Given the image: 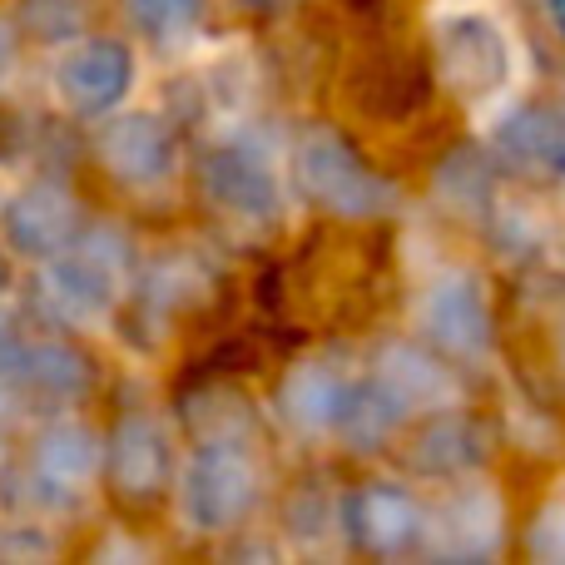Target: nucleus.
<instances>
[{
    "label": "nucleus",
    "instance_id": "nucleus-31",
    "mask_svg": "<svg viewBox=\"0 0 565 565\" xmlns=\"http://www.w3.org/2000/svg\"><path fill=\"white\" fill-rule=\"evenodd\" d=\"M244 6H254V10H268V6H282V0H244Z\"/></svg>",
    "mask_w": 565,
    "mask_h": 565
},
{
    "label": "nucleus",
    "instance_id": "nucleus-32",
    "mask_svg": "<svg viewBox=\"0 0 565 565\" xmlns=\"http://www.w3.org/2000/svg\"><path fill=\"white\" fill-rule=\"evenodd\" d=\"M0 288H6V258H0Z\"/></svg>",
    "mask_w": 565,
    "mask_h": 565
},
{
    "label": "nucleus",
    "instance_id": "nucleus-17",
    "mask_svg": "<svg viewBox=\"0 0 565 565\" xmlns=\"http://www.w3.org/2000/svg\"><path fill=\"white\" fill-rule=\"evenodd\" d=\"M481 457H487L481 431L471 427L467 417H441V422H431L417 437V447L407 451V467L422 471V477H461V471L477 467Z\"/></svg>",
    "mask_w": 565,
    "mask_h": 565
},
{
    "label": "nucleus",
    "instance_id": "nucleus-4",
    "mask_svg": "<svg viewBox=\"0 0 565 565\" xmlns=\"http://www.w3.org/2000/svg\"><path fill=\"white\" fill-rule=\"evenodd\" d=\"M174 457H169V437L154 417H119V427L109 431V451H105V477L115 487V497L149 507V501L164 497Z\"/></svg>",
    "mask_w": 565,
    "mask_h": 565
},
{
    "label": "nucleus",
    "instance_id": "nucleus-14",
    "mask_svg": "<svg viewBox=\"0 0 565 565\" xmlns=\"http://www.w3.org/2000/svg\"><path fill=\"white\" fill-rule=\"evenodd\" d=\"M278 407L298 431H328L342 422L348 382H342L332 367H322V362H302V367H292L288 377H282Z\"/></svg>",
    "mask_w": 565,
    "mask_h": 565
},
{
    "label": "nucleus",
    "instance_id": "nucleus-9",
    "mask_svg": "<svg viewBox=\"0 0 565 565\" xmlns=\"http://www.w3.org/2000/svg\"><path fill=\"white\" fill-rule=\"evenodd\" d=\"M342 507V536L362 551H402L412 536L422 531V511L417 501L402 487H387V481H372V487H358L338 501Z\"/></svg>",
    "mask_w": 565,
    "mask_h": 565
},
{
    "label": "nucleus",
    "instance_id": "nucleus-3",
    "mask_svg": "<svg viewBox=\"0 0 565 565\" xmlns=\"http://www.w3.org/2000/svg\"><path fill=\"white\" fill-rule=\"evenodd\" d=\"M431 95V65L412 50L372 45L352 60L348 70V99L362 119L372 125H397L412 119Z\"/></svg>",
    "mask_w": 565,
    "mask_h": 565
},
{
    "label": "nucleus",
    "instance_id": "nucleus-18",
    "mask_svg": "<svg viewBox=\"0 0 565 565\" xmlns=\"http://www.w3.org/2000/svg\"><path fill=\"white\" fill-rule=\"evenodd\" d=\"M497 149L521 169H565V125L546 109H521L497 129Z\"/></svg>",
    "mask_w": 565,
    "mask_h": 565
},
{
    "label": "nucleus",
    "instance_id": "nucleus-23",
    "mask_svg": "<svg viewBox=\"0 0 565 565\" xmlns=\"http://www.w3.org/2000/svg\"><path fill=\"white\" fill-rule=\"evenodd\" d=\"M258 367H264V352H258L254 338H224L218 348H209L194 362V372H184V387L214 382V377H238V372H258Z\"/></svg>",
    "mask_w": 565,
    "mask_h": 565
},
{
    "label": "nucleus",
    "instance_id": "nucleus-8",
    "mask_svg": "<svg viewBox=\"0 0 565 565\" xmlns=\"http://www.w3.org/2000/svg\"><path fill=\"white\" fill-rule=\"evenodd\" d=\"M55 85L75 115H109L135 85V55L119 40H89L65 55Z\"/></svg>",
    "mask_w": 565,
    "mask_h": 565
},
{
    "label": "nucleus",
    "instance_id": "nucleus-20",
    "mask_svg": "<svg viewBox=\"0 0 565 565\" xmlns=\"http://www.w3.org/2000/svg\"><path fill=\"white\" fill-rule=\"evenodd\" d=\"M382 377L407 397V407H441V402H451V392H457L447 372H441L422 348H407V342L382 352Z\"/></svg>",
    "mask_w": 565,
    "mask_h": 565
},
{
    "label": "nucleus",
    "instance_id": "nucleus-5",
    "mask_svg": "<svg viewBox=\"0 0 565 565\" xmlns=\"http://www.w3.org/2000/svg\"><path fill=\"white\" fill-rule=\"evenodd\" d=\"M99 159L105 169L129 189H159L179 169V139L164 119L154 115H125L105 125L99 135Z\"/></svg>",
    "mask_w": 565,
    "mask_h": 565
},
{
    "label": "nucleus",
    "instance_id": "nucleus-28",
    "mask_svg": "<svg viewBox=\"0 0 565 565\" xmlns=\"http://www.w3.org/2000/svg\"><path fill=\"white\" fill-rule=\"evenodd\" d=\"M10 65H15V25L0 15V79L10 75Z\"/></svg>",
    "mask_w": 565,
    "mask_h": 565
},
{
    "label": "nucleus",
    "instance_id": "nucleus-15",
    "mask_svg": "<svg viewBox=\"0 0 565 565\" xmlns=\"http://www.w3.org/2000/svg\"><path fill=\"white\" fill-rule=\"evenodd\" d=\"M402 417H407V397L387 377H377L362 382V387H348V407H342L338 431L348 437L352 451H377L402 427Z\"/></svg>",
    "mask_w": 565,
    "mask_h": 565
},
{
    "label": "nucleus",
    "instance_id": "nucleus-13",
    "mask_svg": "<svg viewBox=\"0 0 565 565\" xmlns=\"http://www.w3.org/2000/svg\"><path fill=\"white\" fill-rule=\"evenodd\" d=\"M497 536H501V507L481 487L457 491L431 516V541H437L441 556H487V551H497Z\"/></svg>",
    "mask_w": 565,
    "mask_h": 565
},
{
    "label": "nucleus",
    "instance_id": "nucleus-27",
    "mask_svg": "<svg viewBox=\"0 0 565 565\" xmlns=\"http://www.w3.org/2000/svg\"><path fill=\"white\" fill-rule=\"evenodd\" d=\"M20 145H25V125L10 109H0V159H15Z\"/></svg>",
    "mask_w": 565,
    "mask_h": 565
},
{
    "label": "nucleus",
    "instance_id": "nucleus-6",
    "mask_svg": "<svg viewBox=\"0 0 565 565\" xmlns=\"http://www.w3.org/2000/svg\"><path fill=\"white\" fill-rule=\"evenodd\" d=\"M437 60L447 85L461 95H491L511 70L507 35L487 15H451L437 30Z\"/></svg>",
    "mask_w": 565,
    "mask_h": 565
},
{
    "label": "nucleus",
    "instance_id": "nucleus-29",
    "mask_svg": "<svg viewBox=\"0 0 565 565\" xmlns=\"http://www.w3.org/2000/svg\"><path fill=\"white\" fill-rule=\"evenodd\" d=\"M382 6H387V0H348V10H352V15H362V20H367V15H377Z\"/></svg>",
    "mask_w": 565,
    "mask_h": 565
},
{
    "label": "nucleus",
    "instance_id": "nucleus-19",
    "mask_svg": "<svg viewBox=\"0 0 565 565\" xmlns=\"http://www.w3.org/2000/svg\"><path fill=\"white\" fill-rule=\"evenodd\" d=\"M15 377L25 382L30 392H40V397L75 402L89 392V377H95V372H89L85 352L65 348V342H35V348H25Z\"/></svg>",
    "mask_w": 565,
    "mask_h": 565
},
{
    "label": "nucleus",
    "instance_id": "nucleus-30",
    "mask_svg": "<svg viewBox=\"0 0 565 565\" xmlns=\"http://www.w3.org/2000/svg\"><path fill=\"white\" fill-rule=\"evenodd\" d=\"M551 15H556V25L565 30V0H551Z\"/></svg>",
    "mask_w": 565,
    "mask_h": 565
},
{
    "label": "nucleus",
    "instance_id": "nucleus-22",
    "mask_svg": "<svg viewBox=\"0 0 565 565\" xmlns=\"http://www.w3.org/2000/svg\"><path fill=\"white\" fill-rule=\"evenodd\" d=\"M125 10L149 40H179L204 20V0H125Z\"/></svg>",
    "mask_w": 565,
    "mask_h": 565
},
{
    "label": "nucleus",
    "instance_id": "nucleus-10",
    "mask_svg": "<svg viewBox=\"0 0 565 565\" xmlns=\"http://www.w3.org/2000/svg\"><path fill=\"white\" fill-rule=\"evenodd\" d=\"M422 322H427V338L441 342L447 352H457V358H477V352L491 342L487 298H481L477 278H467V274L441 278L437 288L427 292Z\"/></svg>",
    "mask_w": 565,
    "mask_h": 565
},
{
    "label": "nucleus",
    "instance_id": "nucleus-1",
    "mask_svg": "<svg viewBox=\"0 0 565 565\" xmlns=\"http://www.w3.org/2000/svg\"><path fill=\"white\" fill-rule=\"evenodd\" d=\"M298 189L338 218H372L397 199V189L372 174L338 129H308L298 139Z\"/></svg>",
    "mask_w": 565,
    "mask_h": 565
},
{
    "label": "nucleus",
    "instance_id": "nucleus-2",
    "mask_svg": "<svg viewBox=\"0 0 565 565\" xmlns=\"http://www.w3.org/2000/svg\"><path fill=\"white\" fill-rule=\"evenodd\" d=\"M258 467L238 441H204L184 467L179 507L194 531H228L254 511Z\"/></svg>",
    "mask_w": 565,
    "mask_h": 565
},
{
    "label": "nucleus",
    "instance_id": "nucleus-24",
    "mask_svg": "<svg viewBox=\"0 0 565 565\" xmlns=\"http://www.w3.org/2000/svg\"><path fill=\"white\" fill-rule=\"evenodd\" d=\"M437 189H441V194H447L457 209H477V204H487L491 179H487V169H481L477 154H451L447 164L437 169Z\"/></svg>",
    "mask_w": 565,
    "mask_h": 565
},
{
    "label": "nucleus",
    "instance_id": "nucleus-11",
    "mask_svg": "<svg viewBox=\"0 0 565 565\" xmlns=\"http://www.w3.org/2000/svg\"><path fill=\"white\" fill-rule=\"evenodd\" d=\"M79 228V204L70 189L60 184H35L6 209V234L20 254L30 258H55L60 248L75 244Z\"/></svg>",
    "mask_w": 565,
    "mask_h": 565
},
{
    "label": "nucleus",
    "instance_id": "nucleus-25",
    "mask_svg": "<svg viewBox=\"0 0 565 565\" xmlns=\"http://www.w3.org/2000/svg\"><path fill=\"white\" fill-rule=\"evenodd\" d=\"M531 551H536V556H551V561H565V501H556V507H546L536 516Z\"/></svg>",
    "mask_w": 565,
    "mask_h": 565
},
{
    "label": "nucleus",
    "instance_id": "nucleus-12",
    "mask_svg": "<svg viewBox=\"0 0 565 565\" xmlns=\"http://www.w3.org/2000/svg\"><path fill=\"white\" fill-rule=\"evenodd\" d=\"M40 298L60 322H99L115 308V268L99 264L95 254H70L55 258L40 278Z\"/></svg>",
    "mask_w": 565,
    "mask_h": 565
},
{
    "label": "nucleus",
    "instance_id": "nucleus-16",
    "mask_svg": "<svg viewBox=\"0 0 565 565\" xmlns=\"http://www.w3.org/2000/svg\"><path fill=\"white\" fill-rule=\"evenodd\" d=\"M105 441H99V431H89L85 422H60V427H50L45 437H40L35 447V471H45L55 487H79V481H89L95 471H105Z\"/></svg>",
    "mask_w": 565,
    "mask_h": 565
},
{
    "label": "nucleus",
    "instance_id": "nucleus-26",
    "mask_svg": "<svg viewBox=\"0 0 565 565\" xmlns=\"http://www.w3.org/2000/svg\"><path fill=\"white\" fill-rule=\"evenodd\" d=\"M20 358H25V338L15 328V312L0 302V377H15Z\"/></svg>",
    "mask_w": 565,
    "mask_h": 565
},
{
    "label": "nucleus",
    "instance_id": "nucleus-7",
    "mask_svg": "<svg viewBox=\"0 0 565 565\" xmlns=\"http://www.w3.org/2000/svg\"><path fill=\"white\" fill-rule=\"evenodd\" d=\"M204 194L214 209H224V214H234V218H248V224H268V218L278 214L274 169L248 145H224L204 159Z\"/></svg>",
    "mask_w": 565,
    "mask_h": 565
},
{
    "label": "nucleus",
    "instance_id": "nucleus-21",
    "mask_svg": "<svg viewBox=\"0 0 565 565\" xmlns=\"http://www.w3.org/2000/svg\"><path fill=\"white\" fill-rule=\"evenodd\" d=\"M89 20H95V0H25V30L50 45L85 35Z\"/></svg>",
    "mask_w": 565,
    "mask_h": 565
}]
</instances>
